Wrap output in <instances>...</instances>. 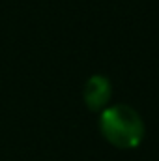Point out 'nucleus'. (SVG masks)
Listing matches in <instances>:
<instances>
[{"label":"nucleus","mask_w":159,"mask_h":161,"mask_svg":"<svg viewBox=\"0 0 159 161\" xmlns=\"http://www.w3.org/2000/svg\"><path fill=\"white\" fill-rule=\"evenodd\" d=\"M99 131L103 139L120 150L140 146L146 127L142 116L129 105H109L99 114Z\"/></svg>","instance_id":"nucleus-1"},{"label":"nucleus","mask_w":159,"mask_h":161,"mask_svg":"<svg viewBox=\"0 0 159 161\" xmlns=\"http://www.w3.org/2000/svg\"><path fill=\"white\" fill-rule=\"evenodd\" d=\"M112 97V84L105 75H92L82 86V99L86 107L94 113H101L109 107V101Z\"/></svg>","instance_id":"nucleus-2"}]
</instances>
